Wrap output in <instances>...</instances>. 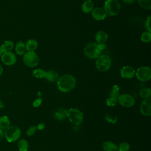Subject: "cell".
<instances>
[{
    "mask_svg": "<svg viewBox=\"0 0 151 151\" xmlns=\"http://www.w3.org/2000/svg\"><path fill=\"white\" fill-rule=\"evenodd\" d=\"M122 1L127 4H132V3L134 2L136 0H122Z\"/></svg>",
    "mask_w": 151,
    "mask_h": 151,
    "instance_id": "cell-36",
    "label": "cell"
},
{
    "mask_svg": "<svg viewBox=\"0 0 151 151\" xmlns=\"http://www.w3.org/2000/svg\"><path fill=\"white\" fill-rule=\"evenodd\" d=\"M120 4L118 0H107L104 4V11L107 16L117 15L120 10Z\"/></svg>",
    "mask_w": 151,
    "mask_h": 151,
    "instance_id": "cell-3",
    "label": "cell"
},
{
    "mask_svg": "<svg viewBox=\"0 0 151 151\" xmlns=\"http://www.w3.org/2000/svg\"><path fill=\"white\" fill-rule=\"evenodd\" d=\"M106 103L108 106H114L118 103L117 98L113 97H109L106 99Z\"/></svg>",
    "mask_w": 151,
    "mask_h": 151,
    "instance_id": "cell-29",
    "label": "cell"
},
{
    "mask_svg": "<svg viewBox=\"0 0 151 151\" xmlns=\"http://www.w3.org/2000/svg\"><path fill=\"white\" fill-rule=\"evenodd\" d=\"M4 103H3L1 101H0V109H4Z\"/></svg>",
    "mask_w": 151,
    "mask_h": 151,
    "instance_id": "cell-37",
    "label": "cell"
},
{
    "mask_svg": "<svg viewBox=\"0 0 151 151\" xmlns=\"http://www.w3.org/2000/svg\"><path fill=\"white\" fill-rule=\"evenodd\" d=\"M46 71L42 68H38L32 71V76L37 78H42L45 76Z\"/></svg>",
    "mask_w": 151,
    "mask_h": 151,
    "instance_id": "cell-24",
    "label": "cell"
},
{
    "mask_svg": "<svg viewBox=\"0 0 151 151\" xmlns=\"http://www.w3.org/2000/svg\"><path fill=\"white\" fill-rule=\"evenodd\" d=\"M37 127V129H38L40 130H43L45 128V124L43 123H39Z\"/></svg>",
    "mask_w": 151,
    "mask_h": 151,
    "instance_id": "cell-34",
    "label": "cell"
},
{
    "mask_svg": "<svg viewBox=\"0 0 151 151\" xmlns=\"http://www.w3.org/2000/svg\"><path fill=\"white\" fill-rule=\"evenodd\" d=\"M4 137V132L2 130V129H0V142L2 141V140L3 139Z\"/></svg>",
    "mask_w": 151,
    "mask_h": 151,
    "instance_id": "cell-35",
    "label": "cell"
},
{
    "mask_svg": "<svg viewBox=\"0 0 151 151\" xmlns=\"http://www.w3.org/2000/svg\"><path fill=\"white\" fill-rule=\"evenodd\" d=\"M38 47V42L34 39L28 40L25 44V49L27 51H34Z\"/></svg>",
    "mask_w": 151,
    "mask_h": 151,
    "instance_id": "cell-19",
    "label": "cell"
},
{
    "mask_svg": "<svg viewBox=\"0 0 151 151\" xmlns=\"http://www.w3.org/2000/svg\"><path fill=\"white\" fill-rule=\"evenodd\" d=\"M76 84V80L71 74H64L57 80V87L60 91L66 93L73 90Z\"/></svg>",
    "mask_w": 151,
    "mask_h": 151,
    "instance_id": "cell-1",
    "label": "cell"
},
{
    "mask_svg": "<svg viewBox=\"0 0 151 151\" xmlns=\"http://www.w3.org/2000/svg\"><path fill=\"white\" fill-rule=\"evenodd\" d=\"M117 101L122 106L127 108L132 107L135 103L134 98L128 94H119L117 97Z\"/></svg>",
    "mask_w": 151,
    "mask_h": 151,
    "instance_id": "cell-9",
    "label": "cell"
},
{
    "mask_svg": "<svg viewBox=\"0 0 151 151\" xmlns=\"http://www.w3.org/2000/svg\"><path fill=\"white\" fill-rule=\"evenodd\" d=\"M106 48V44H97V42H90L87 44L84 48V55L90 58H97Z\"/></svg>",
    "mask_w": 151,
    "mask_h": 151,
    "instance_id": "cell-2",
    "label": "cell"
},
{
    "mask_svg": "<svg viewBox=\"0 0 151 151\" xmlns=\"http://www.w3.org/2000/svg\"><path fill=\"white\" fill-rule=\"evenodd\" d=\"M15 50L17 54L19 55H22L25 53V44L22 41H19L16 44Z\"/></svg>",
    "mask_w": 151,
    "mask_h": 151,
    "instance_id": "cell-20",
    "label": "cell"
},
{
    "mask_svg": "<svg viewBox=\"0 0 151 151\" xmlns=\"http://www.w3.org/2000/svg\"><path fill=\"white\" fill-rule=\"evenodd\" d=\"M67 110L64 108H60L54 113V117L59 121H63L67 117Z\"/></svg>",
    "mask_w": 151,
    "mask_h": 151,
    "instance_id": "cell-15",
    "label": "cell"
},
{
    "mask_svg": "<svg viewBox=\"0 0 151 151\" xmlns=\"http://www.w3.org/2000/svg\"><path fill=\"white\" fill-rule=\"evenodd\" d=\"M130 145L126 142L121 143L118 146V151H129Z\"/></svg>",
    "mask_w": 151,
    "mask_h": 151,
    "instance_id": "cell-30",
    "label": "cell"
},
{
    "mask_svg": "<svg viewBox=\"0 0 151 151\" xmlns=\"http://www.w3.org/2000/svg\"><path fill=\"white\" fill-rule=\"evenodd\" d=\"M135 73L136 71L134 69L129 65L123 67L120 71L121 77L126 79L132 78L135 76Z\"/></svg>",
    "mask_w": 151,
    "mask_h": 151,
    "instance_id": "cell-12",
    "label": "cell"
},
{
    "mask_svg": "<svg viewBox=\"0 0 151 151\" xmlns=\"http://www.w3.org/2000/svg\"><path fill=\"white\" fill-rule=\"evenodd\" d=\"M140 111L142 114L145 116L151 115V98L145 99L140 105Z\"/></svg>",
    "mask_w": 151,
    "mask_h": 151,
    "instance_id": "cell-11",
    "label": "cell"
},
{
    "mask_svg": "<svg viewBox=\"0 0 151 151\" xmlns=\"http://www.w3.org/2000/svg\"><path fill=\"white\" fill-rule=\"evenodd\" d=\"M111 64V61L110 57L106 54H101L97 58L96 61V67L97 69L101 72L107 71Z\"/></svg>",
    "mask_w": 151,
    "mask_h": 151,
    "instance_id": "cell-5",
    "label": "cell"
},
{
    "mask_svg": "<svg viewBox=\"0 0 151 151\" xmlns=\"http://www.w3.org/2000/svg\"><path fill=\"white\" fill-rule=\"evenodd\" d=\"M37 129V127L35 126H30L27 131V135L29 136H31L33 135L35 133Z\"/></svg>",
    "mask_w": 151,
    "mask_h": 151,
    "instance_id": "cell-31",
    "label": "cell"
},
{
    "mask_svg": "<svg viewBox=\"0 0 151 151\" xmlns=\"http://www.w3.org/2000/svg\"><path fill=\"white\" fill-rule=\"evenodd\" d=\"M2 72H3V68H2V65L0 64V76L2 74Z\"/></svg>",
    "mask_w": 151,
    "mask_h": 151,
    "instance_id": "cell-38",
    "label": "cell"
},
{
    "mask_svg": "<svg viewBox=\"0 0 151 151\" xmlns=\"http://www.w3.org/2000/svg\"><path fill=\"white\" fill-rule=\"evenodd\" d=\"M67 117L71 123L79 125L83 122V114L81 111L76 108H71L67 110Z\"/></svg>",
    "mask_w": 151,
    "mask_h": 151,
    "instance_id": "cell-6",
    "label": "cell"
},
{
    "mask_svg": "<svg viewBox=\"0 0 151 151\" xmlns=\"http://www.w3.org/2000/svg\"><path fill=\"white\" fill-rule=\"evenodd\" d=\"M95 39L97 44H106L108 39V35L103 31H99L95 35Z\"/></svg>",
    "mask_w": 151,
    "mask_h": 151,
    "instance_id": "cell-14",
    "label": "cell"
},
{
    "mask_svg": "<svg viewBox=\"0 0 151 151\" xmlns=\"http://www.w3.org/2000/svg\"><path fill=\"white\" fill-rule=\"evenodd\" d=\"M10 126V120L8 116H2L0 117V129H6Z\"/></svg>",
    "mask_w": 151,
    "mask_h": 151,
    "instance_id": "cell-22",
    "label": "cell"
},
{
    "mask_svg": "<svg viewBox=\"0 0 151 151\" xmlns=\"http://www.w3.org/2000/svg\"><path fill=\"white\" fill-rule=\"evenodd\" d=\"M1 57L2 62L6 65H12L17 61L16 55L12 51L4 52Z\"/></svg>",
    "mask_w": 151,
    "mask_h": 151,
    "instance_id": "cell-10",
    "label": "cell"
},
{
    "mask_svg": "<svg viewBox=\"0 0 151 151\" xmlns=\"http://www.w3.org/2000/svg\"><path fill=\"white\" fill-rule=\"evenodd\" d=\"M135 76L140 81H147L151 78V68L147 66L139 67L136 71Z\"/></svg>",
    "mask_w": 151,
    "mask_h": 151,
    "instance_id": "cell-8",
    "label": "cell"
},
{
    "mask_svg": "<svg viewBox=\"0 0 151 151\" xmlns=\"http://www.w3.org/2000/svg\"><path fill=\"white\" fill-rule=\"evenodd\" d=\"M86 1H87V0H86Z\"/></svg>",
    "mask_w": 151,
    "mask_h": 151,
    "instance_id": "cell-40",
    "label": "cell"
},
{
    "mask_svg": "<svg viewBox=\"0 0 151 151\" xmlns=\"http://www.w3.org/2000/svg\"><path fill=\"white\" fill-rule=\"evenodd\" d=\"M4 134L6 140L11 143L15 142L19 139L21 134V131L18 126H10L5 129Z\"/></svg>",
    "mask_w": 151,
    "mask_h": 151,
    "instance_id": "cell-4",
    "label": "cell"
},
{
    "mask_svg": "<svg viewBox=\"0 0 151 151\" xmlns=\"http://www.w3.org/2000/svg\"><path fill=\"white\" fill-rule=\"evenodd\" d=\"M140 40L142 42L145 43L150 42L151 41V33L148 31L143 32L141 35Z\"/></svg>",
    "mask_w": 151,
    "mask_h": 151,
    "instance_id": "cell-27",
    "label": "cell"
},
{
    "mask_svg": "<svg viewBox=\"0 0 151 151\" xmlns=\"http://www.w3.org/2000/svg\"><path fill=\"white\" fill-rule=\"evenodd\" d=\"M145 28L148 32H151L150 29V16H148L145 21Z\"/></svg>",
    "mask_w": 151,
    "mask_h": 151,
    "instance_id": "cell-32",
    "label": "cell"
},
{
    "mask_svg": "<svg viewBox=\"0 0 151 151\" xmlns=\"http://www.w3.org/2000/svg\"><path fill=\"white\" fill-rule=\"evenodd\" d=\"M23 61L28 67H34L39 63V58L34 51H27L23 55Z\"/></svg>",
    "mask_w": 151,
    "mask_h": 151,
    "instance_id": "cell-7",
    "label": "cell"
},
{
    "mask_svg": "<svg viewBox=\"0 0 151 151\" xmlns=\"http://www.w3.org/2000/svg\"><path fill=\"white\" fill-rule=\"evenodd\" d=\"M14 47V44L12 41L6 40L5 41L2 45H1V48L2 52H7V51H11V50Z\"/></svg>",
    "mask_w": 151,
    "mask_h": 151,
    "instance_id": "cell-21",
    "label": "cell"
},
{
    "mask_svg": "<svg viewBox=\"0 0 151 151\" xmlns=\"http://www.w3.org/2000/svg\"><path fill=\"white\" fill-rule=\"evenodd\" d=\"M102 148L104 151H118V146L110 141L103 142Z\"/></svg>",
    "mask_w": 151,
    "mask_h": 151,
    "instance_id": "cell-18",
    "label": "cell"
},
{
    "mask_svg": "<svg viewBox=\"0 0 151 151\" xmlns=\"http://www.w3.org/2000/svg\"><path fill=\"white\" fill-rule=\"evenodd\" d=\"M94 9V3L91 0L86 1L81 6L82 11L85 14H88Z\"/></svg>",
    "mask_w": 151,
    "mask_h": 151,
    "instance_id": "cell-17",
    "label": "cell"
},
{
    "mask_svg": "<svg viewBox=\"0 0 151 151\" xmlns=\"http://www.w3.org/2000/svg\"><path fill=\"white\" fill-rule=\"evenodd\" d=\"M139 94H140V96L142 98L146 99V98L150 97V96H151V90L149 87L144 88L142 89L140 91Z\"/></svg>",
    "mask_w": 151,
    "mask_h": 151,
    "instance_id": "cell-26",
    "label": "cell"
},
{
    "mask_svg": "<svg viewBox=\"0 0 151 151\" xmlns=\"http://www.w3.org/2000/svg\"><path fill=\"white\" fill-rule=\"evenodd\" d=\"M2 53H3V52H2V48H1V45H0V57L1 56Z\"/></svg>",
    "mask_w": 151,
    "mask_h": 151,
    "instance_id": "cell-39",
    "label": "cell"
},
{
    "mask_svg": "<svg viewBox=\"0 0 151 151\" xmlns=\"http://www.w3.org/2000/svg\"><path fill=\"white\" fill-rule=\"evenodd\" d=\"M91 12L93 18L96 21H103L107 17L103 9L99 7L94 8Z\"/></svg>",
    "mask_w": 151,
    "mask_h": 151,
    "instance_id": "cell-13",
    "label": "cell"
},
{
    "mask_svg": "<svg viewBox=\"0 0 151 151\" xmlns=\"http://www.w3.org/2000/svg\"><path fill=\"white\" fill-rule=\"evenodd\" d=\"M42 99L41 98H38L37 99H35L34 101H33V103H32V105L34 107H39L41 103H42Z\"/></svg>",
    "mask_w": 151,
    "mask_h": 151,
    "instance_id": "cell-33",
    "label": "cell"
},
{
    "mask_svg": "<svg viewBox=\"0 0 151 151\" xmlns=\"http://www.w3.org/2000/svg\"><path fill=\"white\" fill-rule=\"evenodd\" d=\"M139 5L144 9H150L151 8V0H137Z\"/></svg>",
    "mask_w": 151,
    "mask_h": 151,
    "instance_id": "cell-25",
    "label": "cell"
},
{
    "mask_svg": "<svg viewBox=\"0 0 151 151\" xmlns=\"http://www.w3.org/2000/svg\"><path fill=\"white\" fill-rule=\"evenodd\" d=\"M119 96V86L117 84L114 85L110 92V97L117 98Z\"/></svg>",
    "mask_w": 151,
    "mask_h": 151,
    "instance_id": "cell-28",
    "label": "cell"
},
{
    "mask_svg": "<svg viewBox=\"0 0 151 151\" xmlns=\"http://www.w3.org/2000/svg\"><path fill=\"white\" fill-rule=\"evenodd\" d=\"M45 78L48 81L54 83L58 80L59 77L57 71L54 70H49L46 71Z\"/></svg>",
    "mask_w": 151,
    "mask_h": 151,
    "instance_id": "cell-16",
    "label": "cell"
},
{
    "mask_svg": "<svg viewBox=\"0 0 151 151\" xmlns=\"http://www.w3.org/2000/svg\"><path fill=\"white\" fill-rule=\"evenodd\" d=\"M28 146V142L25 139H21L18 142V147L19 151H27Z\"/></svg>",
    "mask_w": 151,
    "mask_h": 151,
    "instance_id": "cell-23",
    "label": "cell"
}]
</instances>
